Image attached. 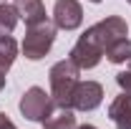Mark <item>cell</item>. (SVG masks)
<instances>
[{"instance_id": "11", "label": "cell", "mask_w": 131, "mask_h": 129, "mask_svg": "<svg viewBox=\"0 0 131 129\" xmlns=\"http://www.w3.org/2000/svg\"><path fill=\"white\" fill-rule=\"evenodd\" d=\"M18 20H20V15H18V8H15V5H10V3H0V33H3V35H10V33L15 31Z\"/></svg>"}, {"instance_id": "5", "label": "cell", "mask_w": 131, "mask_h": 129, "mask_svg": "<svg viewBox=\"0 0 131 129\" xmlns=\"http://www.w3.org/2000/svg\"><path fill=\"white\" fill-rule=\"evenodd\" d=\"M83 23V8L78 0H56L53 5V25L61 31H76Z\"/></svg>"}, {"instance_id": "20", "label": "cell", "mask_w": 131, "mask_h": 129, "mask_svg": "<svg viewBox=\"0 0 131 129\" xmlns=\"http://www.w3.org/2000/svg\"><path fill=\"white\" fill-rule=\"evenodd\" d=\"M126 3H131V0H126Z\"/></svg>"}, {"instance_id": "15", "label": "cell", "mask_w": 131, "mask_h": 129, "mask_svg": "<svg viewBox=\"0 0 131 129\" xmlns=\"http://www.w3.org/2000/svg\"><path fill=\"white\" fill-rule=\"evenodd\" d=\"M0 129H15V124H13L5 114H0Z\"/></svg>"}, {"instance_id": "12", "label": "cell", "mask_w": 131, "mask_h": 129, "mask_svg": "<svg viewBox=\"0 0 131 129\" xmlns=\"http://www.w3.org/2000/svg\"><path fill=\"white\" fill-rule=\"evenodd\" d=\"M106 58L111 63H126V61H131V41L129 38H121V41H116L114 46H108L106 48Z\"/></svg>"}, {"instance_id": "10", "label": "cell", "mask_w": 131, "mask_h": 129, "mask_svg": "<svg viewBox=\"0 0 131 129\" xmlns=\"http://www.w3.org/2000/svg\"><path fill=\"white\" fill-rule=\"evenodd\" d=\"M15 56H18V43L10 35L0 33V73H8V68L13 66Z\"/></svg>"}, {"instance_id": "1", "label": "cell", "mask_w": 131, "mask_h": 129, "mask_svg": "<svg viewBox=\"0 0 131 129\" xmlns=\"http://www.w3.org/2000/svg\"><path fill=\"white\" fill-rule=\"evenodd\" d=\"M78 73H81V68L71 58L53 63V68L48 71V81H50V96L56 101V106L73 109V91L78 86Z\"/></svg>"}, {"instance_id": "7", "label": "cell", "mask_w": 131, "mask_h": 129, "mask_svg": "<svg viewBox=\"0 0 131 129\" xmlns=\"http://www.w3.org/2000/svg\"><path fill=\"white\" fill-rule=\"evenodd\" d=\"M103 101V86L98 81H78L73 91V109L78 112H93Z\"/></svg>"}, {"instance_id": "19", "label": "cell", "mask_w": 131, "mask_h": 129, "mask_svg": "<svg viewBox=\"0 0 131 129\" xmlns=\"http://www.w3.org/2000/svg\"><path fill=\"white\" fill-rule=\"evenodd\" d=\"M0 3H8V0H0Z\"/></svg>"}, {"instance_id": "13", "label": "cell", "mask_w": 131, "mask_h": 129, "mask_svg": "<svg viewBox=\"0 0 131 129\" xmlns=\"http://www.w3.org/2000/svg\"><path fill=\"white\" fill-rule=\"evenodd\" d=\"M46 129H76V116L71 109H61V114H50L43 122Z\"/></svg>"}, {"instance_id": "8", "label": "cell", "mask_w": 131, "mask_h": 129, "mask_svg": "<svg viewBox=\"0 0 131 129\" xmlns=\"http://www.w3.org/2000/svg\"><path fill=\"white\" fill-rule=\"evenodd\" d=\"M108 116L116 124V129H131V91H124L111 101Z\"/></svg>"}, {"instance_id": "2", "label": "cell", "mask_w": 131, "mask_h": 129, "mask_svg": "<svg viewBox=\"0 0 131 129\" xmlns=\"http://www.w3.org/2000/svg\"><path fill=\"white\" fill-rule=\"evenodd\" d=\"M53 41H56V25L53 23L43 20L38 25H30L28 33H25V38H23V53H25V58L40 61L50 51Z\"/></svg>"}, {"instance_id": "17", "label": "cell", "mask_w": 131, "mask_h": 129, "mask_svg": "<svg viewBox=\"0 0 131 129\" xmlns=\"http://www.w3.org/2000/svg\"><path fill=\"white\" fill-rule=\"evenodd\" d=\"M5 86V73H0V89Z\"/></svg>"}, {"instance_id": "14", "label": "cell", "mask_w": 131, "mask_h": 129, "mask_svg": "<svg viewBox=\"0 0 131 129\" xmlns=\"http://www.w3.org/2000/svg\"><path fill=\"white\" fill-rule=\"evenodd\" d=\"M116 84L121 86V91H131V68H129V71L116 73Z\"/></svg>"}, {"instance_id": "18", "label": "cell", "mask_w": 131, "mask_h": 129, "mask_svg": "<svg viewBox=\"0 0 131 129\" xmlns=\"http://www.w3.org/2000/svg\"><path fill=\"white\" fill-rule=\"evenodd\" d=\"M91 3H101V0H91Z\"/></svg>"}, {"instance_id": "16", "label": "cell", "mask_w": 131, "mask_h": 129, "mask_svg": "<svg viewBox=\"0 0 131 129\" xmlns=\"http://www.w3.org/2000/svg\"><path fill=\"white\" fill-rule=\"evenodd\" d=\"M76 129H96L93 124H83V127H76Z\"/></svg>"}, {"instance_id": "4", "label": "cell", "mask_w": 131, "mask_h": 129, "mask_svg": "<svg viewBox=\"0 0 131 129\" xmlns=\"http://www.w3.org/2000/svg\"><path fill=\"white\" fill-rule=\"evenodd\" d=\"M53 109H56L53 96L46 94L40 86H30L23 94V99H20V112H23L25 119H30V122H40L43 124L50 114H53Z\"/></svg>"}, {"instance_id": "9", "label": "cell", "mask_w": 131, "mask_h": 129, "mask_svg": "<svg viewBox=\"0 0 131 129\" xmlns=\"http://www.w3.org/2000/svg\"><path fill=\"white\" fill-rule=\"evenodd\" d=\"M15 8H18L20 20H25L28 28L43 23V20H48V18H46V5H43V0H15Z\"/></svg>"}, {"instance_id": "6", "label": "cell", "mask_w": 131, "mask_h": 129, "mask_svg": "<svg viewBox=\"0 0 131 129\" xmlns=\"http://www.w3.org/2000/svg\"><path fill=\"white\" fill-rule=\"evenodd\" d=\"M73 63L78 66L81 71H86V68H93V66H98V61L103 58V51L98 48L96 43L83 33L81 38L76 41V46L71 48V56H68Z\"/></svg>"}, {"instance_id": "3", "label": "cell", "mask_w": 131, "mask_h": 129, "mask_svg": "<svg viewBox=\"0 0 131 129\" xmlns=\"http://www.w3.org/2000/svg\"><path fill=\"white\" fill-rule=\"evenodd\" d=\"M126 33H129V25H126L124 18H118V15H108V18H103V20H98L96 25L86 28V35H88L103 53H106L108 46H114L116 41L126 38Z\"/></svg>"}]
</instances>
